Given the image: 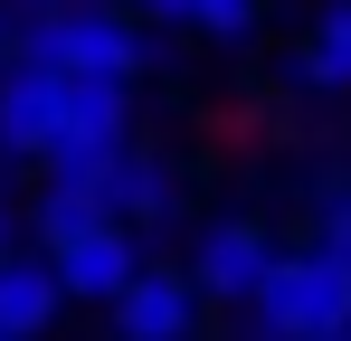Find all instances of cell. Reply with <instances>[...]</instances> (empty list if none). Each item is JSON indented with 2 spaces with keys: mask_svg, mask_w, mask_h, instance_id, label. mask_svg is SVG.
I'll list each match as a JSON object with an SVG mask.
<instances>
[{
  "mask_svg": "<svg viewBox=\"0 0 351 341\" xmlns=\"http://www.w3.org/2000/svg\"><path fill=\"white\" fill-rule=\"evenodd\" d=\"M332 341H351V332H332Z\"/></svg>",
  "mask_w": 351,
  "mask_h": 341,
  "instance_id": "obj_15",
  "label": "cell"
},
{
  "mask_svg": "<svg viewBox=\"0 0 351 341\" xmlns=\"http://www.w3.org/2000/svg\"><path fill=\"white\" fill-rule=\"evenodd\" d=\"M105 209L133 218V227H162V218L180 209V190H171V170L152 162V152H133V142H123L114 162H105Z\"/></svg>",
  "mask_w": 351,
  "mask_h": 341,
  "instance_id": "obj_8",
  "label": "cell"
},
{
  "mask_svg": "<svg viewBox=\"0 0 351 341\" xmlns=\"http://www.w3.org/2000/svg\"><path fill=\"white\" fill-rule=\"evenodd\" d=\"M19 57H38L58 76H143V29H133V10H105V0H48Z\"/></svg>",
  "mask_w": 351,
  "mask_h": 341,
  "instance_id": "obj_2",
  "label": "cell"
},
{
  "mask_svg": "<svg viewBox=\"0 0 351 341\" xmlns=\"http://www.w3.org/2000/svg\"><path fill=\"white\" fill-rule=\"evenodd\" d=\"M256 19H266V0H190V10H180V29H199V38H219V48H247Z\"/></svg>",
  "mask_w": 351,
  "mask_h": 341,
  "instance_id": "obj_10",
  "label": "cell"
},
{
  "mask_svg": "<svg viewBox=\"0 0 351 341\" xmlns=\"http://www.w3.org/2000/svg\"><path fill=\"white\" fill-rule=\"evenodd\" d=\"M123 10H143V19H171V29H180V10H190V0H123Z\"/></svg>",
  "mask_w": 351,
  "mask_h": 341,
  "instance_id": "obj_12",
  "label": "cell"
},
{
  "mask_svg": "<svg viewBox=\"0 0 351 341\" xmlns=\"http://www.w3.org/2000/svg\"><path fill=\"white\" fill-rule=\"evenodd\" d=\"M0 256H10V209H0Z\"/></svg>",
  "mask_w": 351,
  "mask_h": 341,
  "instance_id": "obj_14",
  "label": "cell"
},
{
  "mask_svg": "<svg viewBox=\"0 0 351 341\" xmlns=\"http://www.w3.org/2000/svg\"><path fill=\"white\" fill-rule=\"evenodd\" d=\"M48 266H58V284L76 303H114L123 284L143 275V227L133 218H86L66 237H48Z\"/></svg>",
  "mask_w": 351,
  "mask_h": 341,
  "instance_id": "obj_3",
  "label": "cell"
},
{
  "mask_svg": "<svg viewBox=\"0 0 351 341\" xmlns=\"http://www.w3.org/2000/svg\"><path fill=\"white\" fill-rule=\"evenodd\" d=\"M58 303H66V284L48 256H0V332L10 341H38L58 323Z\"/></svg>",
  "mask_w": 351,
  "mask_h": 341,
  "instance_id": "obj_7",
  "label": "cell"
},
{
  "mask_svg": "<svg viewBox=\"0 0 351 341\" xmlns=\"http://www.w3.org/2000/svg\"><path fill=\"white\" fill-rule=\"evenodd\" d=\"M199 313H209L199 275L143 266V275L114 294V341H199Z\"/></svg>",
  "mask_w": 351,
  "mask_h": 341,
  "instance_id": "obj_6",
  "label": "cell"
},
{
  "mask_svg": "<svg viewBox=\"0 0 351 341\" xmlns=\"http://www.w3.org/2000/svg\"><path fill=\"white\" fill-rule=\"evenodd\" d=\"M38 10H48V0H38Z\"/></svg>",
  "mask_w": 351,
  "mask_h": 341,
  "instance_id": "obj_16",
  "label": "cell"
},
{
  "mask_svg": "<svg viewBox=\"0 0 351 341\" xmlns=\"http://www.w3.org/2000/svg\"><path fill=\"white\" fill-rule=\"evenodd\" d=\"M10 57H19V38H10V19H0V66H10Z\"/></svg>",
  "mask_w": 351,
  "mask_h": 341,
  "instance_id": "obj_13",
  "label": "cell"
},
{
  "mask_svg": "<svg viewBox=\"0 0 351 341\" xmlns=\"http://www.w3.org/2000/svg\"><path fill=\"white\" fill-rule=\"evenodd\" d=\"M247 323L276 332V341H332V332H351V266H342V256H323L313 237L285 247V256L266 266V284H256Z\"/></svg>",
  "mask_w": 351,
  "mask_h": 341,
  "instance_id": "obj_1",
  "label": "cell"
},
{
  "mask_svg": "<svg viewBox=\"0 0 351 341\" xmlns=\"http://www.w3.org/2000/svg\"><path fill=\"white\" fill-rule=\"evenodd\" d=\"M313 247L351 266V180H332V190H323V209H313Z\"/></svg>",
  "mask_w": 351,
  "mask_h": 341,
  "instance_id": "obj_11",
  "label": "cell"
},
{
  "mask_svg": "<svg viewBox=\"0 0 351 341\" xmlns=\"http://www.w3.org/2000/svg\"><path fill=\"white\" fill-rule=\"evenodd\" d=\"M276 256H285V247H276V227H266V218H209V227H199V247H190V275H199L209 303L247 313Z\"/></svg>",
  "mask_w": 351,
  "mask_h": 341,
  "instance_id": "obj_4",
  "label": "cell"
},
{
  "mask_svg": "<svg viewBox=\"0 0 351 341\" xmlns=\"http://www.w3.org/2000/svg\"><path fill=\"white\" fill-rule=\"evenodd\" d=\"M66 95H76V76L38 66V57H10L0 66V152L10 162H48V142L66 133Z\"/></svg>",
  "mask_w": 351,
  "mask_h": 341,
  "instance_id": "obj_5",
  "label": "cell"
},
{
  "mask_svg": "<svg viewBox=\"0 0 351 341\" xmlns=\"http://www.w3.org/2000/svg\"><path fill=\"white\" fill-rule=\"evenodd\" d=\"M294 86H313V95H351V0H332L313 29H304V48L285 57Z\"/></svg>",
  "mask_w": 351,
  "mask_h": 341,
  "instance_id": "obj_9",
  "label": "cell"
},
{
  "mask_svg": "<svg viewBox=\"0 0 351 341\" xmlns=\"http://www.w3.org/2000/svg\"><path fill=\"white\" fill-rule=\"evenodd\" d=\"M0 341H10V332H0Z\"/></svg>",
  "mask_w": 351,
  "mask_h": 341,
  "instance_id": "obj_17",
  "label": "cell"
}]
</instances>
